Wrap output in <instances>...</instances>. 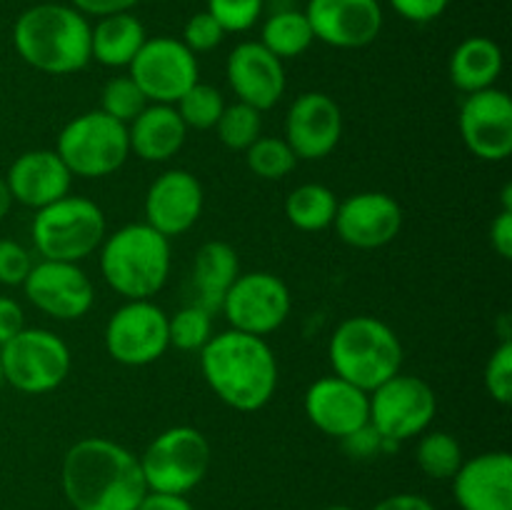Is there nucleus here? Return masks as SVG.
<instances>
[{
	"label": "nucleus",
	"instance_id": "obj_1",
	"mask_svg": "<svg viewBox=\"0 0 512 510\" xmlns=\"http://www.w3.org/2000/svg\"><path fill=\"white\" fill-rule=\"evenodd\" d=\"M60 483L75 510H135L148 493L138 455L108 438L70 445Z\"/></svg>",
	"mask_w": 512,
	"mask_h": 510
},
{
	"label": "nucleus",
	"instance_id": "obj_19",
	"mask_svg": "<svg viewBox=\"0 0 512 510\" xmlns=\"http://www.w3.org/2000/svg\"><path fill=\"white\" fill-rule=\"evenodd\" d=\"M203 185L183 168L165 170L145 195V223L165 238H178L198 223L203 213Z\"/></svg>",
	"mask_w": 512,
	"mask_h": 510
},
{
	"label": "nucleus",
	"instance_id": "obj_37",
	"mask_svg": "<svg viewBox=\"0 0 512 510\" xmlns=\"http://www.w3.org/2000/svg\"><path fill=\"white\" fill-rule=\"evenodd\" d=\"M485 390H488L490 398L500 405H508L512 398V343L503 340L498 348L493 350V355L485 363L483 373Z\"/></svg>",
	"mask_w": 512,
	"mask_h": 510
},
{
	"label": "nucleus",
	"instance_id": "obj_32",
	"mask_svg": "<svg viewBox=\"0 0 512 510\" xmlns=\"http://www.w3.org/2000/svg\"><path fill=\"white\" fill-rule=\"evenodd\" d=\"M245 163L258 178L280 180L290 175L298 165L293 148L285 143V138H268L260 135L248 150H245Z\"/></svg>",
	"mask_w": 512,
	"mask_h": 510
},
{
	"label": "nucleus",
	"instance_id": "obj_8",
	"mask_svg": "<svg viewBox=\"0 0 512 510\" xmlns=\"http://www.w3.org/2000/svg\"><path fill=\"white\" fill-rule=\"evenodd\" d=\"M55 153L78 178H105L123 168L130 155L128 125L103 110H90L70 120L58 135Z\"/></svg>",
	"mask_w": 512,
	"mask_h": 510
},
{
	"label": "nucleus",
	"instance_id": "obj_18",
	"mask_svg": "<svg viewBox=\"0 0 512 510\" xmlns=\"http://www.w3.org/2000/svg\"><path fill=\"white\" fill-rule=\"evenodd\" d=\"M303 405L308 420L320 433L340 440L363 430L370 418V393L338 375L315 380L305 390Z\"/></svg>",
	"mask_w": 512,
	"mask_h": 510
},
{
	"label": "nucleus",
	"instance_id": "obj_22",
	"mask_svg": "<svg viewBox=\"0 0 512 510\" xmlns=\"http://www.w3.org/2000/svg\"><path fill=\"white\" fill-rule=\"evenodd\" d=\"M453 493L460 510H512V458L490 450L463 460L453 475Z\"/></svg>",
	"mask_w": 512,
	"mask_h": 510
},
{
	"label": "nucleus",
	"instance_id": "obj_25",
	"mask_svg": "<svg viewBox=\"0 0 512 510\" xmlns=\"http://www.w3.org/2000/svg\"><path fill=\"white\" fill-rule=\"evenodd\" d=\"M145 28L133 13H113L90 25V58L105 68H128L145 43Z\"/></svg>",
	"mask_w": 512,
	"mask_h": 510
},
{
	"label": "nucleus",
	"instance_id": "obj_31",
	"mask_svg": "<svg viewBox=\"0 0 512 510\" xmlns=\"http://www.w3.org/2000/svg\"><path fill=\"white\" fill-rule=\"evenodd\" d=\"M215 133L225 148L248 150L263 135V115L238 100L235 105H225L223 115L215 123Z\"/></svg>",
	"mask_w": 512,
	"mask_h": 510
},
{
	"label": "nucleus",
	"instance_id": "obj_23",
	"mask_svg": "<svg viewBox=\"0 0 512 510\" xmlns=\"http://www.w3.org/2000/svg\"><path fill=\"white\" fill-rule=\"evenodd\" d=\"M5 183L13 200L40 210L70 193L73 173L55 150H28L13 160Z\"/></svg>",
	"mask_w": 512,
	"mask_h": 510
},
{
	"label": "nucleus",
	"instance_id": "obj_48",
	"mask_svg": "<svg viewBox=\"0 0 512 510\" xmlns=\"http://www.w3.org/2000/svg\"><path fill=\"white\" fill-rule=\"evenodd\" d=\"M3 383H5V378H3V365H0V388H3Z\"/></svg>",
	"mask_w": 512,
	"mask_h": 510
},
{
	"label": "nucleus",
	"instance_id": "obj_47",
	"mask_svg": "<svg viewBox=\"0 0 512 510\" xmlns=\"http://www.w3.org/2000/svg\"><path fill=\"white\" fill-rule=\"evenodd\" d=\"M325 510H353V508H348V505H328Z\"/></svg>",
	"mask_w": 512,
	"mask_h": 510
},
{
	"label": "nucleus",
	"instance_id": "obj_14",
	"mask_svg": "<svg viewBox=\"0 0 512 510\" xmlns=\"http://www.w3.org/2000/svg\"><path fill=\"white\" fill-rule=\"evenodd\" d=\"M25 298L55 320H78L93 308L95 288L78 263L40 260L23 283Z\"/></svg>",
	"mask_w": 512,
	"mask_h": 510
},
{
	"label": "nucleus",
	"instance_id": "obj_16",
	"mask_svg": "<svg viewBox=\"0 0 512 510\" xmlns=\"http://www.w3.org/2000/svg\"><path fill=\"white\" fill-rule=\"evenodd\" d=\"M343 138V113L330 95L303 93L285 115V143L298 160L328 158Z\"/></svg>",
	"mask_w": 512,
	"mask_h": 510
},
{
	"label": "nucleus",
	"instance_id": "obj_5",
	"mask_svg": "<svg viewBox=\"0 0 512 510\" xmlns=\"http://www.w3.org/2000/svg\"><path fill=\"white\" fill-rule=\"evenodd\" d=\"M335 375L370 393L400 373L403 343L398 333L373 315H353L335 328L328 345Z\"/></svg>",
	"mask_w": 512,
	"mask_h": 510
},
{
	"label": "nucleus",
	"instance_id": "obj_39",
	"mask_svg": "<svg viewBox=\"0 0 512 510\" xmlns=\"http://www.w3.org/2000/svg\"><path fill=\"white\" fill-rule=\"evenodd\" d=\"M33 268V258L28 250L15 240H0V283L23 285Z\"/></svg>",
	"mask_w": 512,
	"mask_h": 510
},
{
	"label": "nucleus",
	"instance_id": "obj_35",
	"mask_svg": "<svg viewBox=\"0 0 512 510\" xmlns=\"http://www.w3.org/2000/svg\"><path fill=\"white\" fill-rule=\"evenodd\" d=\"M145 105H148V98H145L143 90L138 88V83L130 75L110 78L105 83L103 93H100V110L123 125L133 123L143 113Z\"/></svg>",
	"mask_w": 512,
	"mask_h": 510
},
{
	"label": "nucleus",
	"instance_id": "obj_30",
	"mask_svg": "<svg viewBox=\"0 0 512 510\" xmlns=\"http://www.w3.org/2000/svg\"><path fill=\"white\" fill-rule=\"evenodd\" d=\"M415 460L428 478L453 480V475L463 465V448L458 438L445 430H425L415 448Z\"/></svg>",
	"mask_w": 512,
	"mask_h": 510
},
{
	"label": "nucleus",
	"instance_id": "obj_15",
	"mask_svg": "<svg viewBox=\"0 0 512 510\" xmlns=\"http://www.w3.org/2000/svg\"><path fill=\"white\" fill-rule=\"evenodd\" d=\"M460 135L475 158L500 163L512 153V100L505 90L470 93L460 108Z\"/></svg>",
	"mask_w": 512,
	"mask_h": 510
},
{
	"label": "nucleus",
	"instance_id": "obj_43",
	"mask_svg": "<svg viewBox=\"0 0 512 510\" xmlns=\"http://www.w3.org/2000/svg\"><path fill=\"white\" fill-rule=\"evenodd\" d=\"M75 10L88 18V15H95V18H103V15L113 13H128L133 10L140 0H70Z\"/></svg>",
	"mask_w": 512,
	"mask_h": 510
},
{
	"label": "nucleus",
	"instance_id": "obj_40",
	"mask_svg": "<svg viewBox=\"0 0 512 510\" xmlns=\"http://www.w3.org/2000/svg\"><path fill=\"white\" fill-rule=\"evenodd\" d=\"M390 5L410 23H430L448 10L450 0H390Z\"/></svg>",
	"mask_w": 512,
	"mask_h": 510
},
{
	"label": "nucleus",
	"instance_id": "obj_9",
	"mask_svg": "<svg viewBox=\"0 0 512 510\" xmlns=\"http://www.w3.org/2000/svg\"><path fill=\"white\" fill-rule=\"evenodd\" d=\"M5 383L25 395L60 388L73 368V355L60 335L45 328H23L0 348Z\"/></svg>",
	"mask_w": 512,
	"mask_h": 510
},
{
	"label": "nucleus",
	"instance_id": "obj_20",
	"mask_svg": "<svg viewBox=\"0 0 512 510\" xmlns=\"http://www.w3.org/2000/svg\"><path fill=\"white\" fill-rule=\"evenodd\" d=\"M333 225L340 240L353 248H383L390 240H395V235L403 228V210L393 195L368 190V193H355L338 203Z\"/></svg>",
	"mask_w": 512,
	"mask_h": 510
},
{
	"label": "nucleus",
	"instance_id": "obj_24",
	"mask_svg": "<svg viewBox=\"0 0 512 510\" xmlns=\"http://www.w3.org/2000/svg\"><path fill=\"white\" fill-rule=\"evenodd\" d=\"M185 135L188 128L175 105L148 103L143 113L128 125L130 153L148 163H165L173 158L183 148Z\"/></svg>",
	"mask_w": 512,
	"mask_h": 510
},
{
	"label": "nucleus",
	"instance_id": "obj_10",
	"mask_svg": "<svg viewBox=\"0 0 512 510\" xmlns=\"http://www.w3.org/2000/svg\"><path fill=\"white\" fill-rule=\"evenodd\" d=\"M438 410V398L430 383L418 375L395 373L375 390H370L368 425L385 443L423 435L430 428Z\"/></svg>",
	"mask_w": 512,
	"mask_h": 510
},
{
	"label": "nucleus",
	"instance_id": "obj_42",
	"mask_svg": "<svg viewBox=\"0 0 512 510\" xmlns=\"http://www.w3.org/2000/svg\"><path fill=\"white\" fill-rule=\"evenodd\" d=\"M490 243L500 258H512V210H500L498 218L490 225Z\"/></svg>",
	"mask_w": 512,
	"mask_h": 510
},
{
	"label": "nucleus",
	"instance_id": "obj_45",
	"mask_svg": "<svg viewBox=\"0 0 512 510\" xmlns=\"http://www.w3.org/2000/svg\"><path fill=\"white\" fill-rule=\"evenodd\" d=\"M373 510H435V505L428 498L415 493H395L380 500Z\"/></svg>",
	"mask_w": 512,
	"mask_h": 510
},
{
	"label": "nucleus",
	"instance_id": "obj_38",
	"mask_svg": "<svg viewBox=\"0 0 512 510\" xmlns=\"http://www.w3.org/2000/svg\"><path fill=\"white\" fill-rule=\"evenodd\" d=\"M225 38V30L208 10L203 13H195L193 18L185 23L183 28V45L190 53H208L215 50Z\"/></svg>",
	"mask_w": 512,
	"mask_h": 510
},
{
	"label": "nucleus",
	"instance_id": "obj_27",
	"mask_svg": "<svg viewBox=\"0 0 512 510\" xmlns=\"http://www.w3.org/2000/svg\"><path fill=\"white\" fill-rule=\"evenodd\" d=\"M450 80L463 93L493 88L495 80L503 73V50L495 40L485 35L465 38L450 55Z\"/></svg>",
	"mask_w": 512,
	"mask_h": 510
},
{
	"label": "nucleus",
	"instance_id": "obj_21",
	"mask_svg": "<svg viewBox=\"0 0 512 510\" xmlns=\"http://www.w3.org/2000/svg\"><path fill=\"white\" fill-rule=\"evenodd\" d=\"M228 83L240 103L255 110H270L285 93L283 60L275 58L260 40H245L228 55Z\"/></svg>",
	"mask_w": 512,
	"mask_h": 510
},
{
	"label": "nucleus",
	"instance_id": "obj_44",
	"mask_svg": "<svg viewBox=\"0 0 512 510\" xmlns=\"http://www.w3.org/2000/svg\"><path fill=\"white\" fill-rule=\"evenodd\" d=\"M135 510H193V505H190V500L185 498V495L155 493V490H148Z\"/></svg>",
	"mask_w": 512,
	"mask_h": 510
},
{
	"label": "nucleus",
	"instance_id": "obj_3",
	"mask_svg": "<svg viewBox=\"0 0 512 510\" xmlns=\"http://www.w3.org/2000/svg\"><path fill=\"white\" fill-rule=\"evenodd\" d=\"M13 45L30 68L70 75L90 63V23L63 3H40L23 10L13 25Z\"/></svg>",
	"mask_w": 512,
	"mask_h": 510
},
{
	"label": "nucleus",
	"instance_id": "obj_33",
	"mask_svg": "<svg viewBox=\"0 0 512 510\" xmlns=\"http://www.w3.org/2000/svg\"><path fill=\"white\" fill-rule=\"evenodd\" d=\"M168 338L170 345H175L178 350H188V353L198 350L200 353L213 338V313L200 308L198 303L185 305L173 318L168 315Z\"/></svg>",
	"mask_w": 512,
	"mask_h": 510
},
{
	"label": "nucleus",
	"instance_id": "obj_6",
	"mask_svg": "<svg viewBox=\"0 0 512 510\" xmlns=\"http://www.w3.org/2000/svg\"><path fill=\"white\" fill-rule=\"evenodd\" d=\"M33 243L43 260L80 263L105 240V213L83 195H65L33 218Z\"/></svg>",
	"mask_w": 512,
	"mask_h": 510
},
{
	"label": "nucleus",
	"instance_id": "obj_7",
	"mask_svg": "<svg viewBox=\"0 0 512 510\" xmlns=\"http://www.w3.org/2000/svg\"><path fill=\"white\" fill-rule=\"evenodd\" d=\"M213 450L198 428L175 425L163 430L140 455V468L148 490L185 495L208 475Z\"/></svg>",
	"mask_w": 512,
	"mask_h": 510
},
{
	"label": "nucleus",
	"instance_id": "obj_26",
	"mask_svg": "<svg viewBox=\"0 0 512 510\" xmlns=\"http://www.w3.org/2000/svg\"><path fill=\"white\" fill-rule=\"evenodd\" d=\"M240 275L238 253L225 240H208L198 250L193 263V283L198 293V305L215 313L223 305L225 293Z\"/></svg>",
	"mask_w": 512,
	"mask_h": 510
},
{
	"label": "nucleus",
	"instance_id": "obj_36",
	"mask_svg": "<svg viewBox=\"0 0 512 510\" xmlns=\"http://www.w3.org/2000/svg\"><path fill=\"white\" fill-rule=\"evenodd\" d=\"M208 13L223 25L225 33H245L258 23L263 0H208Z\"/></svg>",
	"mask_w": 512,
	"mask_h": 510
},
{
	"label": "nucleus",
	"instance_id": "obj_28",
	"mask_svg": "<svg viewBox=\"0 0 512 510\" xmlns=\"http://www.w3.org/2000/svg\"><path fill=\"white\" fill-rule=\"evenodd\" d=\"M338 213V198L328 185L305 183L298 185L285 198V218L305 233H318L333 225Z\"/></svg>",
	"mask_w": 512,
	"mask_h": 510
},
{
	"label": "nucleus",
	"instance_id": "obj_17",
	"mask_svg": "<svg viewBox=\"0 0 512 510\" xmlns=\"http://www.w3.org/2000/svg\"><path fill=\"white\" fill-rule=\"evenodd\" d=\"M315 40L333 48H365L383 30L378 0H310L305 8Z\"/></svg>",
	"mask_w": 512,
	"mask_h": 510
},
{
	"label": "nucleus",
	"instance_id": "obj_29",
	"mask_svg": "<svg viewBox=\"0 0 512 510\" xmlns=\"http://www.w3.org/2000/svg\"><path fill=\"white\" fill-rule=\"evenodd\" d=\"M313 40V28L300 10H278L265 20L263 33H260V43L280 60L303 55L313 45Z\"/></svg>",
	"mask_w": 512,
	"mask_h": 510
},
{
	"label": "nucleus",
	"instance_id": "obj_34",
	"mask_svg": "<svg viewBox=\"0 0 512 510\" xmlns=\"http://www.w3.org/2000/svg\"><path fill=\"white\" fill-rule=\"evenodd\" d=\"M175 110L183 118L185 128H195V130H210L215 128L218 118L223 115L225 110V100L223 93L213 85L205 83H195L183 98L175 103Z\"/></svg>",
	"mask_w": 512,
	"mask_h": 510
},
{
	"label": "nucleus",
	"instance_id": "obj_4",
	"mask_svg": "<svg viewBox=\"0 0 512 510\" xmlns=\"http://www.w3.org/2000/svg\"><path fill=\"white\" fill-rule=\"evenodd\" d=\"M100 273L128 300H150L170 275V240L148 223H130L103 240Z\"/></svg>",
	"mask_w": 512,
	"mask_h": 510
},
{
	"label": "nucleus",
	"instance_id": "obj_46",
	"mask_svg": "<svg viewBox=\"0 0 512 510\" xmlns=\"http://www.w3.org/2000/svg\"><path fill=\"white\" fill-rule=\"evenodd\" d=\"M10 205H13V195H10L5 178H0V220L10 213Z\"/></svg>",
	"mask_w": 512,
	"mask_h": 510
},
{
	"label": "nucleus",
	"instance_id": "obj_2",
	"mask_svg": "<svg viewBox=\"0 0 512 510\" xmlns=\"http://www.w3.org/2000/svg\"><path fill=\"white\" fill-rule=\"evenodd\" d=\"M200 373L215 395L238 413H255L273 400L278 360L265 338L240 330L213 335L200 350Z\"/></svg>",
	"mask_w": 512,
	"mask_h": 510
},
{
	"label": "nucleus",
	"instance_id": "obj_41",
	"mask_svg": "<svg viewBox=\"0 0 512 510\" xmlns=\"http://www.w3.org/2000/svg\"><path fill=\"white\" fill-rule=\"evenodd\" d=\"M25 328V315L18 300L0 295V348Z\"/></svg>",
	"mask_w": 512,
	"mask_h": 510
},
{
	"label": "nucleus",
	"instance_id": "obj_11",
	"mask_svg": "<svg viewBox=\"0 0 512 510\" xmlns=\"http://www.w3.org/2000/svg\"><path fill=\"white\" fill-rule=\"evenodd\" d=\"M290 308L293 295L285 280L265 270L240 273L220 305L230 328L260 338L275 333L288 320Z\"/></svg>",
	"mask_w": 512,
	"mask_h": 510
},
{
	"label": "nucleus",
	"instance_id": "obj_12",
	"mask_svg": "<svg viewBox=\"0 0 512 510\" xmlns=\"http://www.w3.org/2000/svg\"><path fill=\"white\" fill-rule=\"evenodd\" d=\"M105 348L110 358L130 368L155 363L170 348L168 315L153 300H128L105 325Z\"/></svg>",
	"mask_w": 512,
	"mask_h": 510
},
{
	"label": "nucleus",
	"instance_id": "obj_13",
	"mask_svg": "<svg viewBox=\"0 0 512 510\" xmlns=\"http://www.w3.org/2000/svg\"><path fill=\"white\" fill-rule=\"evenodd\" d=\"M130 78L138 83L148 103L175 105L198 83V58L175 38H150L133 58Z\"/></svg>",
	"mask_w": 512,
	"mask_h": 510
}]
</instances>
